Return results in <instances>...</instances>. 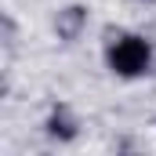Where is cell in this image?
I'll list each match as a JSON object with an SVG mask.
<instances>
[{
    "label": "cell",
    "instance_id": "6da1fadb",
    "mask_svg": "<svg viewBox=\"0 0 156 156\" xmlns=\"http://www.w3.org/2000/svg\"><path fill=\"white\" fill-rule=\"evenodd\" d=\"M109 69L116 76H142L149 69V44L142 37H120L109 47Z\"/></svg>",
    "mask_w": 156,
    "mask_h": 156
}]
</instances>
